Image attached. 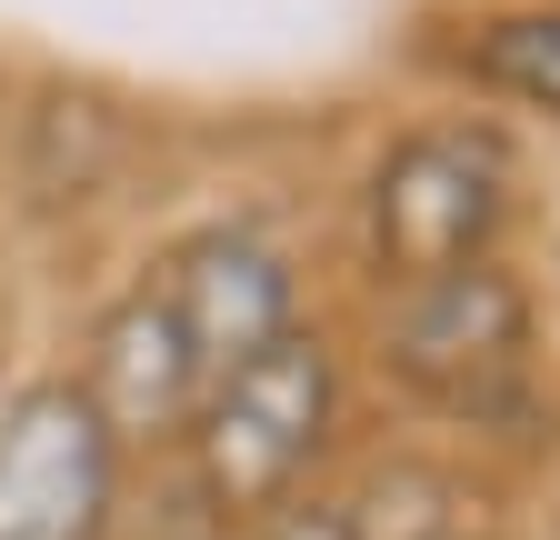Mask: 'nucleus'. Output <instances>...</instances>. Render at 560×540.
<instances>
[{"mask_svg":"<svg viewBox=\"0 0 560 540\" xmlns=\"http://www.w3.org/2000/svg\"><path fill=\"white\" fill-rule=\"evenodd\" d=\"M330 431H340V361H330V341L311 320H291L260 361L210 380L190 431H180L200 510L221 530H260L270 510H291L311 491Z\"/></svg>","mask_w":560,"mask_h":540,"instance_id":"nucleus-1","label":"nucleus"},{"mask_svg":"<svg viewBox=\"0 0 560 540\" xmlns=\"http://www.w3.org/2000/svg\"><path fill=\"white\" fill-rule=\"evenodd\" d=\"M381 371L431 411L490 421L530 380V291L501 260H460L441 281H410L381 320Z\"/></svg>","mask_w":560,"mask_h":540,"instance_id":"nucleus-2","label":"nucleus"},{"mask_svg":"<svg viewBox=\"0 0 560 540\" xmlns=\"http://www.w3.org/2000/svg\"><path fill=\"white\" fill-rule=\"evenodd\" d=\"M501 221H511V161L490 130H410L371 171V260L390 291L490 260Z\"/></svg>","mask_w":560,"mask_h":540,"instance_id":"nucleus-3","label":"nucleus"},{"mask_svg":"<svg viewBox=\"0 0 560 540\" xmlns=\"http://www.w3.org/2000/svg\"><path fill=\"white\" fill-rule=\"evenodd\" d=\"M120 510V441L81 380H21L0 400V540H101Z\"/></svg>","mask_w":560,"mask_h":540,"instance_id":"nucleus-4","label":"nucleus"},{"mask_svg":"<svg viewBox=\"0 0 560 540\" xmlns=\"http://www.w3.org/2000/svg\"><path fill=\"white\" fill-rule=\"evenodd\" d=\"M161 301L180 310V341H190L200 380L260 361L280 330L301 320V281H291V260H280L260 231H200V240H180L171 270H161Z\"/></svg>","mask_w":560,"mask_h":540,"instance_id":"nucleus-5","label":"nucleus"},{"mask_svg":"<svg viewBox=\"0 0 560 540\" xmlns=\"http://www.w3.org/2000/svg\"><path fill=\"white\" fill-rule=\"evenodd\" d=\"M81 390H91V411L110 421L120 450L140 441H180L190 411H200V361L180 341V310L161 301V281H140L130 301H110L91 320V351H81Z\"/></svg>","mask_w":560,"mask_h":540,"instance_id":"nucleus-6","label":"nucleus"},{"mask_svg":"<svg viewBox=\"0 0 560 540\" xmlns=\"http://www.w3.org/2000/svg\"><path fill=\"white\" fill-rule=\"evenodd\" d=\"M340 520H350V540H460V481L431 460H381L340 501Z\"/></svg>","mask_w":560,"mask_h":540,"instance_id":"nucleus-7","label":"nucleus"},{"mask_svg":"<svg viewBox=\"0 0 560 540\" xmlns=\"http://www.w3.org/2000/svg\"><path fill=\"white\" fill-rule=\"evenodd\" d=\"M470 81L521 110H560V11H501L470 40Z\"/></svg>","mask_w":560,"mask_h":540,"instance_id":"nucleus-8","label":"nucleus"},{"mask_svg":"<svg viewBox=\"0 0 560 540\" xmlns=\"http://www.w3.org/2000/svg\"><path fill=\"white\" fill-rule=\"evenodd\" d=\"M260 540H350V520H340V501H291L260 520Z\"/></svg>","mask_w":560,"mask_h":540,"instance_id":"nucleus-9","label":"nucleus"}]
</instances>
